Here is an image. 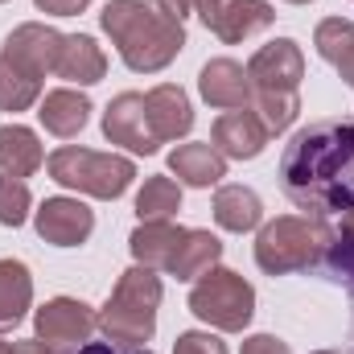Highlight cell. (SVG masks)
<instances>
[{
    "label": "cell",
    "instance_id": "1",
    "mask_svg": "<svg viewBox=\"0 0 354 354\" xmlns=\"http://www.w3.org/2000/svg\"><path fill=\"white\" fill-rule=\"evenodd\" d=\"M288 202L313 218L354 210V120H313L280 153Z\"/></svg>",
    "mask_w": 354,
    "mask_h": 354
},
{
    "label": "cell",
    "instance_id": "2",
    "mask_svg": "<svg viewBox=\"0 0 354 354\" xmlns=\"http://www.w3.org/2000/svg\"><path fill=\"white\" fill-rule=\"evenodd\" d=\"M99 25L136 75L165 71L185 50V25L161 8V0H107Z\"/></svg>",
    "mask_w": 354,
    "mask_h": 354
},
{
    "label": "cell",
    "instance_id": "3",
    "mask_svg": "<svg viewBox=\"0 0 354 354\" xmlns=\"http://www.w3.org/2000/svg\"><path fill=\"white\" fill-rule=\"evenodd\" d=\"M157 309H161V276L157 268H128L107 305L99 309V330L107 342H124V346H145L157 334Z\"/></svg>",
    "mask_w": 354,
    "mask_h": 354
},
{
    "label": "cell",
    "instance_id": "4",
    "mask_svg": "<svg viewBox=\"0 0 354 354\" xmlns=\"http://www.w3.org/2000/svg\"><path fill=\"white\" fill-rule=\"evenodd\" d=\"M334 231L322 218H301V214H280L260 227L256 235V264L268 276H288V272H305V268L322 264V256L330 252Z\"/></svg>",
    "mask_w": 354,
    "mask_h": 354
},
{
    "label": "cell",
    "instance_id": "5",
    "mask_svg": "<svg viewBox=\"0 0 354 354\" xmlns=\"http://www.w3.org/2000/svg\"><path fill=\"white\" fill-rule=\"evenodd\" d=\"M46 169L58 185L66 189H79V194H91V198H120L132 177H136V165L128 157H115V153H95V149H75V145H62L46 157Z\"/></svg>",
    "mask_w": 354,
    "mask_h": 354
},
{
    "label": "cell",
    "instance_id": "6",
    "mask_svg": "<svg viewBox=\"0 0 354 354\" xmlns=\"http://www.w3.org/2000/svg\"><path fill=\"white\" fill-rule=\"evenodd\" d=\"M189 313L223 334H243L256 313V288L231 268H210L189 288Z\"/></svg>",
    "mask_w": 354,
    "mask_h": 354
},
{
    "label": "cell",
    "instance_id": "7",
    "mask_svg": "<svg viewBox=\"0 0 354 354\" xmlns=\"http://www.w3.org/2000/svg\"><path fill=\"white\" fill-rule=\"evenodd\" d=\"M194 12H198L202 25H206L218 41H227V46L248 41L252 33H260V29H268V25L276 21V8H272L268 0H198Z\"/></svg>",
    "mask_w": 354,
    "mask_h": 354
},
{
    "label": "cell",
    "instance_id": "8",
    "mask_svg": "<svg viewBox=\"0 0 354 354\" xmlns=\"http://www.w3.org/2000/svg\"><path fill=\"white\" fill-rule=\"evenodd\" d=\"M95 326H99V313L91 309L87 301H75V297H54V301H46L33 313L37 338L46 346H54V351H79L91 338Z\"/></svg>",
    "mask_w": 354,
    "mask_h": 354
},
{
    "label": "cell",
    "instance_id": "9",
    "mask_svg": "<svg viewBox=\"0 0 354 354\" xmlns=\"http://www.w3.org/2000/svg\"><path fill=\"white\" fill-rule=\"evenodd\" d=\"M103 136L111 145H124L136 157H153L161 149V140L153 136V124H149L140 91H124V95H115L107 103V111H103Z\"/></svg>",
    "mask_w": 354,
    "mask_h": 354
},
{
    "label": "cell",
    "instance_id": "10",
    "mask_svg": "<svg viewBox=\"0 0 354 354\" xmlns=\"http://www.w3.org/2000/svg\"><path fill=\"white\" fill-rule=\"evenodd\" d=\"M248 79L252 91H301L305 79V54L292 37H276L260 46L248 62Z\"/></svg>",
    "mask_w": 354,
    "mask_h": 354
},
{
    "label": "cell",
    "instance_id": "11",
    "mask_svg": "<svg viewBox=\"0 0 354 354\" xmlns=\"http://www.w3.org/2000/svg\"><path fill=\"white\" fill-rule=\"evenodd\" d=\"M33 227H37V235H41L46 243H54V248H79V243H87L91 231H95V214H91L87 202L58 194V198H46V202L37 206Z\"/></svg>",
    "mask_w": 354,
    "mask_h": 354
},
{
    "label": "cell",
    "instance_id": "12",
    "mask_svg": "<svg viewBox=\"0 0 354 354\" xmlns=\"http://www.w3.org/2000/svg\"><path fill=\"white\" fill-rule=\"evenodd\" d=\"M62 37H66V33H58L54 25L25 21V25H17V29L4 37V50H0V54H4V58H12L17 66H25L29 75L46 79V75H54V66H58Z\"/></svg>",
    "mask_w": 354,
    "mask_h": 354
},
{
    "label": "cell",
    "instance_id": "13",
    "mask_svg": "<svg viewBox=\"0 0 354 354\" xmlns=\"http://www.w3.org/2000/svg\"><path fill=\"white\" fill-rule=\"evenodd\" d=\"M210 140L214 149L227 157V161H256L268 149L272 132L264 128V120L252 111V107H235V111H223L210 128Z\"/></svg>",
    "mask_w": 354,
    "mask_h": 354
},
{
    "label": "cell",
    "instance_id": "14",
    "mask_svg": "<svg viewBox=\"0 0 354 354\" xmlns=\"http://www.w3.org/2000/svg\"><path fill=\"white\" fill-rule=\"evenodd\" d=\"M198 91L210 107L218 111H235V107H252V79L248 66H239L235 58H210L198 75Z\"/></svg>",
    "mask_w": 354,
    "mask_h": 354
},
{
    "label": "cell",
    "instance_id": "15",
    "mask_svg": "<svg viewBox=\"0 0 354 354\" xmlns=\"http://www.w3.org/2000/svg\"><path fill=\"white\" fill-rule=\"evenodd\" d=\"M145 111H149V124H153V136L161 145L189 136L194 128V107H189V95L177 87V83H161L145 95Z\"/></svg>",
    "mask_w": 354,
    "mask_h": 354
},
{
    "label": "cell",
    "instance_id": "16",
    "mask_svg": "<svg viewBox=\"0 0 354 354\" xmlns=\"http://www.w3.org/2000/svg\"><path fill=\"white\" fill-rule=\"evenodd\" d=\"M37 120L50 136L58 140H71L87 128L91 120V99L83 91H71V87H58V91H46L41 103H37Z\"/></svg>",
    "mask_w": 354,
    "mask_h": 354
},
{
    "label": "cell",
    "instance_id": "17",
    "mask_svg": "<svg viewBox=\"0 0 354 354\" xmlns=\"http://www.w3.org/2000/svg\"><path fill=\"white\" fill-rule=\"evenodd\" d=\"M169 174H177L181 185H194V189H210L227 177V157L214 149V145H177L169 153Z\"/></svg>",
    "mask_w": 354,
    "mask_h": 354
},
{
    "label": "cell",
    "instance_id": "18",
    "mask_svg": "<svg viewBox=\"0 0 354 354\" xmlns=\"http://www.w3.org/2000/svg\"><path fill=\"white\" fill-rule=\"evenodd\" d=\"M58 79L66 83H79V87H91L107 75V54L99 50V41L87 37V33H71L62 37V50H58V66H54Z\"/></svg>",
    "mask_w": 354,
    "mask_h": 354
},
{
    "label": "cell",
    "instance_id": "19",
    "mask_svg": "<svg viewBox=\"0 0 354 354\" xmlns=\"http://www.w3.org/2000/svg\"><path fill=\"white\" fill-rule=\"evenodd\" d=\"M185 239V227H177L169 218H157V223H140L136 231H132V239H128V248H132V256H136V264L145 268H165L174 264L177 256V243Z\"/></svg>",
    "mask_w": 354,
    "mask_h": 354
},
{
    "label": "cell",
    "instance_id": "20",
    "mask_svg": "<svg viewBox=\"0 0 354 354\" xmlns=\"http://www.w3.org/2000/svg\"><path fill=\"white\" fill-rule=\"evenodd\" d=\"M260 218H264V202H260L256 189H248V185H218V194H214V223L223 231L248 235V231L260 227Z\"/></svg>",
    "mask_w": 354,
    "mask_h": 354
},
{
    "label": "cell",
    "instance_id": "21",
    "mask_svg": "<svg viewBox=\"0 0 354 354\" xmlns=\"http://www.w3.org/2000/svg\"><path fill=\"white\" fill-rule=\"evenodd\" d=\"M46 165V153H41V140H37V132L33 128H25V124H4L0 128V169L8 177H25L37 174Z\"/></svg>",
    "mask_w": 354,
    "mask_h": 354
},
{
    "label": "cell",
    "instance_id": "22",
    "mask_svg": "<svg viewBox=\"0 0 354 354\" xmlns=\"http://www.w3.org/2000/svg\"><path fill=\"white\" fill-rule=\"evenodd\" d=\"M33 305V276L21 260H0V334L21 326Z\"/></svg>",
    "mask_w": 354,
    "mask_h": 354
},
{
    "label": "cell",
    "instance_id": "23",
    "mask_svg": "<svg viewBox=\"0 0 354 354\" xmlns=\"http://www.w3.org/2000/svg\"><path fill=\"white\" fill-rule=\"evenodd\" d=\"M313 46L338 71V79L354 87V21H346V17H326L317 25V33H313Z\"/></svg>",
    "mask_w": 354,
    "mask_h": 354
},
{
    "label": "cell",
    "instance_id": "24",
    "mask_svg": "<svg viewBox=\"0 0 354 354\" xmlns=\"http://www.w3.org/2000/svg\"><path fill=\"white\" fill-rule=\"evenodd\" d=\"M218 260H223L218 235H210V231H185V239L177 243L174 264H169V276H177V280H198L210 268H218Z\"/></svg>",
    "mask_w": 354,
    "mask_h": 354
},
{
    "label": "cell",
    "instance_id": "25",
    "mask_svg": "<svg viewBox=\"0 0 354 354\" xmlns=\"http://www.w3.org/2000/svg\"><path fill=\"white\" fill-rule=\"evenodd\" d=\"M41 83L46 79L29 75L25 66L0 54V111H29L33 103H41Z\"/></svg>",
    "mask_w": 354,
    "mask_h": 354
},
{
    "label": "cell",
    "instance_id": "26",
    "mask_svg": "<svg viewBox=\"0 0 354 354\" xmlns=\"http://www.w3.org/2000/svg\"><path fill=\"white\" fill-rule=\"evenodd\" d=\"M181 210V185L174 177H149L136 194V214L140 223H157V218H174Z\"/></svg>",
    "mask_w": 354,
    "mask_h": 354
},
{
    "label": "cell",
    "instance_id": "27",
    "mask_svg": "<svg viewBox=\"0 0 354 354\" xmlns=\"http://www.w3.org/2000/svg\"><path fill=\"white\" fill-rule=\"evenodd\" d=\"M252 111L264 120L272 136H280L301 115V95L297 91H252Z\"/></svg>",
    "mask_w": 354,
    "mask_h": 354
},
{
    "label": "cell",
    "instance_id": "28",
    "mask_svg": "<svg viewBox=\"0 0 354 354\" xmlns=\"http://www.w3.org/2000/svg\"><path fill=\"white\" fill-rule=\"evenodd\" d=\"M29 206H33V194L21 177H0V227H21L29 218Z\"/></svg>",
    "mask_w": 354,
    "mask_h": 354
},
{
    "label": "cell",
    "instance_id": "29",
    "mask_svg": "<svg viewBox=\"0 0 354 354\" xmlns=\"http://www.w3.org/2000/svg\"><path fill=\"white\" fill-rule=\"evenodd\" d=\"M174 354H227V342L214 338L210 330H185V334H177Z\"/></svg>",
    "mask_w": 354,
    "mask_h": 354
},
{
    "label": "cell",
    "instance_id": "30",
    "mask_svg": "<svg viewBox=\"0 0 354 354\" xmlns=\"http://www.w3.org/2000/svg\"><path fill=\"white\" fill-rule=\"evenodd\" d=\"M330 264H334V272H342L354 284V239L334 235V243H330Z\"/></svg>",
    "mask_w": 354,
    "mask_h": 354
},
{
    "label": "cell",
    "instance_id": "31",
    "mask_svg": "<svg viewBox=\"0 0 354 354\" xmlns=\"http://www.w3.org/2000/svg\"><path fill=\"white\" fill-rule=\"evenodd\" d=\"M239 354H292V351L276 334H252V338H243V351Z\"/></svg>",
    "mask_w": 354,
    "mask_h": 354
},
{
    "label": "cell",
    "instance_id": "32",
    "mask_svg": "<svg viewBox=\"0 0 354 354\" xmlns=\"http://www.w3.org/2000/svg\"><path fill=\"white\" fill-rule=\"evenodd\" d=\"M71 354H153L149 346H124V342H83Z\"/></svg>",
    "mask_w": 354,
    "mask_h": 354
},
{
    "label": "cell",
    "instance_id": "33",
    "mask_svg": "<svg viewBox=\"0 0 354 354\" xmlns=\"http://www.w3.org/2000/svg\"><path fill=\"white\" fill-rule=\"evenodd\" d=\"M33 4L41 12H50V17H79L91 0H33Z\"/></svg>",
    "mask_w": 354,
    "mask_h": 354
},
{
    "label": "cell",
    "instance_id": "34",
    "mask_svg": "<svg viewBox=\"0 0 354 354\" xmlns=\"http://www.w3.org/2000/svg\"><path fill=\"white\" fill-rule=\"evenodd\" d=\"M194 4H198V0H161V8H165L169 17H177V21H185V17L194 12Z\"/></svg>",
    "mask_w": 354,
    "mask_h": 354
},
{
    "label": "cell",
    "instance_id": "35",
    "mask_svg": "<svg viewBox=\"0 0 354 354\" xmlns=\"http://www.w3.org/2000/svg\"><path fill=\"white\" fill-rule=\"evenodd\" d=\"M12 354H54V346H46L41 338H29V342H12Z\"/></svg>",
    "mask_w": 354,
    "mask_h": 354
},
{
    "label": "cell",
    "instance_id": "36",
    "mask_svg": "<svg viewBox=\"0 0 354 354\" xmlns=\"http://www.w3.org/2000/svg\"><path fill=\"white\" fill-rule=\"evenodd\" d=\"M334 235H342V239H354V210L342 214V231H334Z\"/></svg>",
    "mask_w": 354,
    "mask_h": 354
},
{
    "label": "cell",
    "instance_id": "37",
    "mask_svg": "<svg viewBox=\"0 0 354 354\" xmlns=\"http://www.w3.org/2000/svg\"><path fill=\"white\" fill-rule=\"evenodd\" d=\"M0 354H12V342H0Z\"/></svg>",
    "mask_w": 354,
    "mask_h": 354
},
{
    "label": "cell",
    "instance_id": "38",
    "mask_svg": "<svg viewBox=\"0 0 354 354\" xmlns=\"http://www.w3.org/2000/svg\"><path fill=\"white\" fill-rule=\"evenodd\" d=\"M288 4H309V0H288Z\"/></svg>",
    "mask_w": 354,
    "mask_h": 354
},
{
    "label": "cell",
    "instance_id": "39",
    "mask_svg": "<svg viewBox=\"0 0 354 354\" xmlns=\"http://www.w3.org/2000/svg\"><path fill=\"white\" fill-rule=\"evenodd\" d=\"M313 354H338V351H313Z\"/></svg>",
    "mask_w": 354,
    "mask_h": 354
},
{
    "label": "cell",
    "instance_id": "40",
    "mask_svg": "<svg viewBox=\"0 0 354 354\" xmlns=\"http://www.w3.org/2000/svg\"><path fill=\"white\" fill-rule=\"evenodd\" d=\"M0 4H4V0H0Z\"/></svg>",
    "mask_w": 354,
    "mask_h": 354
}]
</instances>
